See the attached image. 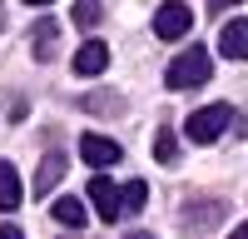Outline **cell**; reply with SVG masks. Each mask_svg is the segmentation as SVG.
Returning <instances> with one entry per match:
<instances>
[{
  "label": "cell",
  "mask_w": 248,
  "mask_h": 239,
  "mask_svg": "<svg viewBox=\"0 0 248 239\" xmlns=\"http://www.w3.org/2000/svg\"><path fill=\"white\" fill-rule=\"evenodd\" d=\"M79 154H85V165L109 170V165H119V159H124V145H119V139H109V135H85V139H79Z\"/></svg>",
  "instance_id": "8992f818"
},
{
  "label": "cell",
  "mask_w": 248,
  "mask_h": 239,
  "mask_svg": "<svg viewBox=\"0 0 248 239\" xmlns=\"http://www.w3.org/2000/svg\"><path fill=\"white\" fill-rule=\"evenodd\" d=\"M50 214H55V219H60L65 229H79V224L90 219V209L79 205V199H55V205H50Z\"/></svg>",
  "instance_id": "8fae6325"
},
{
  "label": "cell",
  "mask_w": 248,
  "mask_h": 239,
  "mask_svg": "<svg viewBox=\"0 0 248 239\" xmlns=\"http://www.w3.org/2000/svg\"><path fill=\"white\" fill-rule=\"evenodd\" d=\"M144 199H149V185H144V179H129V185H124V209H144Z\"/></svg>",
  "instance_id": "9a60e30c"
},
{
  "label": "cell",
  "mask_w": 248,
  "mask_h": 239,
  "mask_svg": "<svg viewBox=\"0 0 248 239\" xmlns=\"http://www.w3.org/2000/svg\"><path fill=\"white\" fill-rule=\"evenodd\" d=\"M214 75V60H209V50H184L174 65H169V90H199L203 80Z\"/></svg>",
  "instance_id": "6da1fadb"
},
{
  "label": "cell",
  "mask_w": 248,
  "mask_h": 239,
  "mask_svg": "<svg viewBox=\"0 0 248 239\" xmlns=\"http://www.w3.org/2000/svg\"><path fill=\"white\" fill-rule=\"evenodd\" d=\"M70 65H75V75H105L109 70V45H105V40H85V45H79L75 50V60H70Z\"/></svg>",
  "instance_id": "52a82bcc"
},
{
  "label": "cell",
  "mask_w": 248,
  "mask_h": 239,
  "mask_svg": "<svg viewBox=\"0 0 248 239\" xmlns=\"http://www.w3.org/2000/svg\"><path fill=\"white\" fill-rule=\"evenodd\" d=\"M233 239H248V224H238V229H233Z\"/></svg>",
  "instance_id": "ffe728a7"
},
{
  "label": "cell",
  "mask_w": 248,
  "mask_h": 239,
  "mask_svg": "<svg viewBox=\"0 0 248 239\" xmlns=\"http://www.w3.org/2000/svg\"><path fill=\"white\" fill-rule=\"evenodd\" d=\"M99 20H105V5H99V0H75V25L79 30H94Z\"/></svg>",
  "instance_id": "4fadbf2b"
},
{
  "label": "cell",
  "mask_w": 248,
  "mask_h": 239,
  "mask_svg": "<svg viewBox=\"0 0 248 239\" xmlns=\"http://www.w3.org/2000/svg\"><path fill=\"white\" fill-rule=\"evenodd\" d=\"M65 179V154H45L40 159V170H35V194L40 199H50V189Z\"/></svg>",
  "instance_id": "ba28073f"
},
{
  "label": "cell",
  "mask_w": 248,
  "mask_h": 239,
  "mask_svg": "<svg viewBox=\"0 0 248 239\" xmlns=\"http://www.w3.org/2000/svg\"><path fill=\"white\" fill-rule=\"evenodd\" d=\"M90 199H94V214L105 219V224H114V219L124 214V189H114L109 174H94L90 179Z\"/></svg>",
  "instance_id": "5b68a950"
},
{
  "label": "cell",
  "mask_w": 248,
  "mask_h": 239,
  "mask_svg": "<svg viewBox=\"0 0 248 239\" xmlns=\"http://www.w3.org/2000/svg\"><path fill=\"white\" fill-rule=\"evenodd\" d=\"M0 239H25V234H20V224H0Z\"/></svg>",
  "instance_id": "e0dca14e"
},
{
  "label": "cell",
  "mask_w": 248,
  "mask_h": 239,
  "mask_svg": "<svg viewBox=\"0 0 248 239\" xmlns=\"http://www.w3.org/2000/svg\"><path fill=\"white\" fill-rule=\"evenodd\" d=\"M55 40H60V25H55V20H40V25H35V60H50Z\"/></svg>",
  "instance_id": "7c38bea8"
},
{
  "label": "cell",
  "mask_w": 248,
  "mask_h": 239,
  "mask_svg": "<svg viewBox=\"0 0 248 239\" xmlns=\"http://www.w3.org/2000/svg\"><path fill=\"white\" fill-rule=\"evenodd\" d=\"M233 125V110L229 105H203V110H194L189 115V125H184V135L194 139V145H214V139Z\"/></svg>",
  "instance_id": "7a4b0ae2"
},
{
  "label": "cell",
  "mask_w": 248,
  "mask_h": 239,
  "mask_svg": "<svg viewBox=\"0 0 248 239\" xmlns=\"http://www.w3.org/2000/svg\"><path fill=\"white\" fill-rule=\"evenodd\" d=\"M79 105H85V110H124V100H119V95H109V100H94V95H85Z\"/></svg>",
  "instance_id": "2e32d148"
},
{
  "label": "cell",
  "mask_w": 248,
  "mask_h": 239,
  "mask_svg": "<svg viewBox=\"0 0 248 239\" xmlns=\"http://www.w3.org/2000/svg\"><path fill=\"white\" fill-rule=\"evenodd\" d=\"M124 239H154V234H144V229H134V234H124Z\"/></svg>",
  "instance_id": "d6986e66"
},
{
  "label": "cell",
  "mask_w": 248,
  "mask_h": 239,
  "mask_svg": "<svg viewBox=\"0 0 248 239\" xmlns=\"http://www.w3.org/2000/svg\"><path fill=\"white\" fill-rule=\"evenodd\" d=\"M154 159H159V165H174V159H179V139H174V130H159V135H154Z\"/></svg>",
  "instance_id": "5bb4252c"
},
{
  "label": "cell",
  "mask_w": 248,
  "mask_h": 239,
  "mask_svg": "<svg viewBox=\"0 0 248 239\" xmlns=\"http://www.w3.org/2000/svg\"><path fill=\"white\" fill-rule=\"evenodd\" d=\"M218 50L229 55V60H243V55H248V20H229V25H223Z\"/></svg>",
  "instance_id": "9c48e42d"
},
{
  "label": "cell",
  "mask_w": 248,
  "mask_h": 239,
  "mask_svg": "<svg viewBox=\"0 0 248 239\" xmlns=\"http://www.w3.org/2000/svg\"><path fill=\"white\" fill-rule=\"evenodd\" d=\"M189 25H194V10L184 5V0H164V5L154 10V35H159V40L189 35Z\"/></svg>",
  "instance_id": "277c9868"
},
{
  "label": "cell",
  "mask_w": 248,
  "mask_h": 239,
  "mask_svg": "<svg viewBox=\"0 0 248 239\" xmlns=\"http://www.w3.org/2000/svg\"><path fill=\"white\" fill-rule=\"evenodd\" d=\"M223 214H229V205H223V199H189V205H184V214H179V224H184V234H203V229L223 224Z\"/></svg>",
  "instance_id": "3957f363"
},
{
  "label": "cell",
  "mask_w": 248,
  "mask_h": 239,
  "mask_svg": "<svg viewBox=\"0 0 248 239\" xmlns=\"http://www.w3.org/2000/svg\"><path fill=\"white\" fill-rule=\"evenodd\" d=\"M25 5H50V0H25Z\"/></svg>",
  "instance_id": "44dd1931"
},
{
  "label": "cell",
  "mask_w": 248,
  "mask_h": 239,
  "mask_svg": "<svg viewBox=\"0 0 248 239\" xmlns=\"http://www.w3.org/2000/svg\"><path fill=\"white\" fill-rule=\"evenodd\" d=\"M20 199H25V185L10 170V159H0V209H20Z\"/></svg>",
  "instance_id": "30bf717a"
},
{
  "label": "cell",
  "mask_w": 248,
  "mask_h": 239,
  "mask_svg": "<svg viewBox=\"0 0 248 239\" xmlns=\"http://www.w3.org/2000/svg\"><path fill=\"white\" fill-rule=\"evenodd\" d=\"M229 5H238V0H209V10H229Z\"/></svg>",
  "instance_id": "ac0fdd59"
}]
</instances>
